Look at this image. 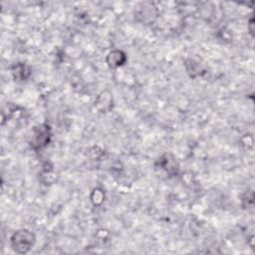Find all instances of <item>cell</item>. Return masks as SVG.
Returning a JSON list of instances; mask_svg holds the SVG:
<instances>
[{"label": "cell", "instance_id": "6da1fadb", "mask_svg": "<svg viewBox=\"0 0 255 255\" xmlns=\"http://www.w3.org/2000/svg\"><path fill=\"white\" fill-rule=\"evenodd\" d=\"M14 249L18 252H26L33 244V235L27 231H20L12 238Z\"/></svg>", "mask_w": 255, "mask_h": 255}]
</instances>
